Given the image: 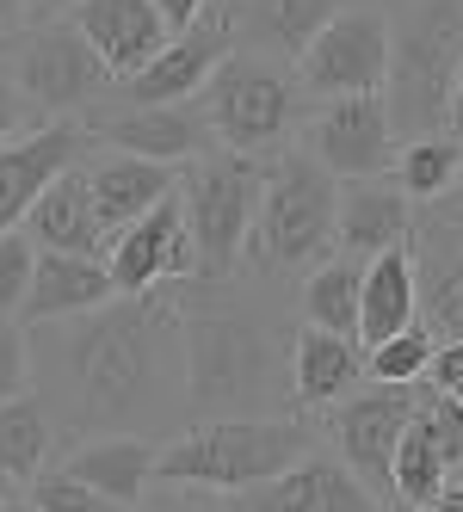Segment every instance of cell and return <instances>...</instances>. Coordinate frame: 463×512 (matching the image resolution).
Listing matches in <instances>:
<instances>
[{
	"label": "cell",
	"mask_w": 463,
	"mask_h": 512,
	"mask_svg": "<svg viewBox=\"0 0 463 512\" xmlns=\"http://www.w3.org/2000/svg\"><path fill=\"white\" fill-rule=\"evenodd\" d=\"M38 401L68 438H149L155 426H186V327H180V284L112 297L93 315L44 321L31 340Z\"/></svg>",
	"instance_id": "cell-1"
},
{
	"label": "cell",
	"mask_w": 463,
	"mask_h": 512,
	"mask_svg": "<svg viewBox=\"0 0 463 512\" xmlns=\"http://www.w3.org/2000/svg\"><path fill=\"white\" fill-rule=\"evenodd\" d=\"M186 426L192 420H266L291 408L297 327L278 309L272 278H186Z\"/></svg>",
	"instance_id": "cell-2"
},
{
	"label": "cell",
	"mask_w": 463,
	"mask_h": 512,
	"mask_svg": "<svg viewBox=\"0 0 463 512\" xmlns=\"http://www.w3.org/2000/svg\"><path fill=\"white\" fill-rule=\"evenodd\" d=\"M322 432L303 414H266V420H192L155 451V488H198V494H247L303 463Z\"/></svg>",
	"instance_id": "cell-3"
},
{
	"label": "cell",
	"mask_w": 463,
	"mask_h": 512,
	"mask_svg": "<svg viewBox=\"0 0 463 512\" xmlns=\"http://www.w3.org/2000/svg\"><path fill=\"white\" fill-rule=\"evenodd\" d=\"M457 68H463V0H402L389 13V81H383L396 149L420 136H445Z\"/></svg>",
	"instance_id": "cell-4"
},
{
	"label": "cell",
	"mask_w": 463,
	"mask_h": 512,
	"mask_svg": "<svg viewBox=\"0 0 463 512\" xmlns=\"http://www.w3.org/2000/svg\"><path fill=\"white\" fill-rule=\"evenodd\" d=\"M334 216H340V179H328L303 149L266 161V186L254 204L241 266L254 278H284L309 272L315 260L334 253Z\"/></svg>",
	"instance_id": "cell-5"
},
{
	"label": "cell",
	"mask_w": 463,
	"mask_h": 512,
	"mask_svg": "<svg viewBox=\"0 0 463 512\" xmlns=\"http://www.w3.org/2000/svg\"><path fill=\"white\" fill-rule=\"evenodd\" d=\"M198 112H204V130L217 149L247 155V161H272L291 142V130H303V93L284 62L229 50L217 62V75L198 87Z\"/></svg>",
	"instance_id": "cell-6"
},
{
	"label": "cell",
	"mask_w": 463,
	"mask_h": 512,
	"mask_svg": "<svg viewBox=\"0 0 463 512\" xmlns=\"http://www.w3.org/2000/svg\"><path fill=\"white\" fill-rule=\"evenodd\" d=\"M266 186V161H247L229 149H210L180 173V210H186V235L198 253V278H235L241 272V247L254 229V204Z\"/></svg>",
	"instance_id": "cell-7"
},
{
	"label": "cell",
	"mask_w": 463,
	"mask_h": 512,
	"mask_svg": "<svg viewBox=\"0 0 463 512\" xmlns=\"http://www.w3.org/2000/svg\"><path fill=\"white\" fill-rule=\"evenodd\" d=\"M414 395L420 383H359L322 420H309L315 432H328V457H340L371 500H389V463L414 420Z\"/></svg>",
	"instance_id": "cell-8"
},
{
	"label": "cell",
	"mask_w": 463,
	"mask_h": 512,
	"mask_svg": "<svg viewBox=\"0 0 463 512\" xmlns=\"http://www.w3.org/2000/svg\"><path fill=\"white\" fill-rule=\"evenodd\" d=\"M408 260H414V327H426L433 346L463 340V186H451L433 204H414Z\"/></svg>",
	"instance_id": "cell-9"
},
{
	"label": "cell",
	"mask_w": 463,
	"mask_h": 512,
	"mask_svg": "<svg viewBox=\"0 0 463 512\" xmlns=\"http://www.w3.org/2000/svg\"><path fill=\"white\" fill-rule=\"evenodd\" d=\"M291 75H297V93L315 99V105L383 93V81H389V13L359 7V0L340 7L322 25V38L291 62Z\"/></svg>",
	"instance_id": "cell-10"
},
{
	"label": "cell",
	"mask_w": 463,
	"mask_h": 512,
	"mask_svg": "<svg viewBox=\"0 0 463 512\" xmlns=\"http://www.w3.org/2000/svg\"><path fill=\"white\" fill-rule=\"evenodd\" d=\"M7 75L19 81V93L31 99V112L44 124L50 118H81L87 105H99L112 93V75L99 68V56L87 50V38L68 19L56 25H31L19 50H13V68Z\"/></svg>",
	"instance_id": "cell-11"
},
{
	"label": "cell",
	"mask_w": 463,
	"mask_h": 512,
	"mask_svg": "<svg viewBox=\"0 0 463 512\" xmlns=\"http://www.w3.org/2000/svg\"><path fill=\"white\" fill-rule=\"evenodd\" d=\"M303 155L322 167L328 179L365 186L396 167V130H389V105L383 93H359V99H322L303 118Z\"/></svg>",
	"instance_id": "cell-12"
},
{
	"label": "cell",
	"mask_w": 463,
	"mask_h": 512,
	"mask_svg": "<svg viewBox=\"0 0 463 512\" xmlns=\"http://www.w3.org/2000/svg\"><path fill=\"white\" fill-rule=\"evenodd\" d=\"M81 130H87V142H99V149H118V155L155 161V167L198 161V155L217 149L210 130H204L198 99H186V105H124V99L105 93L99 105L81 112Z\"/></svg>",
	"instance_id": "cell-13"
},
{
	"label": "cell",
	"mask_w": 463,
	"mask_h": 512,
	"mask_svg": "<svg viewBox=\"0 0 463 512\" xmlns=\"http://www.w3.org/2000/svg\"><path fill=\"white\" fill-rule=\"evenodd\" d=\"M105 278H112L118 297H142V290L198 278V253H192V235H186L180 186H173V198H161L149 216H136L124 235H112V247H105Z\"/></svg>",
	"instance_id": "cell-14"
},
{
	"label": "cell",
	"mask_w": 463,
	"mask_h": 512,
	"mask_svg": "<svg viewBox=\"0 0 463 512\" xmlns=\"http://www.w3.org/2000/svg\"><path fill=\"white\" fill-rule=\"evenodd\" d=\"M235 50V19L229 7H204V19L180 38H167V50L155 62H142L130 81L112 87V99L124 105H186L198 99V87L217 75V62Z\"/></svg>",
	"instance_id": "cell-15"
},
{
	"label": "cell",
	"mask_w": 463,
	"mask_h": 512,
	"mask_svg": "<svg viewBox=\"0 0 463 512\" xmlns=\"http://www.w3.org/2000/svg\"><path fill=\"white\" fill-rule=\"evenodd\" d=\"M87 149H93V142H87L81 118H50V124H38L31 136L7 142V149H0V235L19 229L25 210L38 204V192L50 186L56 173H68L75 161H87Z\"/></svg>",
	"instance_id": "cell-16"
},
{
	"label": "cell",
	"mask_w": 463,
	"mask_h": 512,
	"mask_svg": "<svg viewBox=\"0 0 463 512\" xmlns=\"http://www.w3.org/2000/svg\"><path fill=\"white\" fill-rule=\"evenodd\" d=\"M371 506L377 500L352 482L346 463L328 457L322 445H315L303 463H291L284 475H272V482L223 500V512H371Z\"/></svg>",
	"instance_id": "cell-17"
},
{
	"label": "cell",
	"mask_w": 463,
	"mask_h": 512,
	"mask_svg": "<svg viewBox=\"0 0 463 512\" xmlns=\"http://www.w3.org/2000/svg\"><path fill=\"white\" fill-rule=\"evenodd\" d=\"M68 25L87 38V50L99 56L105 75H112V87L130 81L142 62H155L173 38L149 0H81V7L68 13Z\"/></svg>",
	"instance_id": "cell-18"
},
{
	"label": "cell",
	"mask_w": 463,
	"mask_h": 512,
	"mask_svg": "<svg viewBox=\"0 0 463 512\" xmlns=\"http://www.w3.org/2000/svg\"><path fill=\"white\" fill-rule=\"evenodd\" d=\"M81 173H87L93 223H99L105 247H112V235H124L136 216H149L161 198H173V186H180V173H173V167L136 161V155H118V149H87Z\"/></svg>",
	"instance_id": "cell-19"
},
{
	"label": "cell",
	"mask_w": 463,
	"mask_h": 512,
	"mask_svg": "<svg viewBox=\"0 0 463 512\" xmlns=\"http://www.w3.org/2000/svg\"><path fill=\"white\" fill-rule=\"evenodd\" d=\"M340 7H352V0H241V7H229V19H235V50L291 68L315 38H322V25Z\"/></svg>",
	"instance_id": "cell-20"
},
{
	"label": "cell",
	"mask_w": 463,
	"mask_h": 512,
	"mask_svg": "<svg viewBox=\"0 0 463 512\" xmlns=\"http://www.w3.org/2000/svg\"><path fill=\"white\" fill-rule=\"evenodd\" d=\"M118 290L105 278V260L99 253H38V272H31V290H25V321L44 327V321H75V315H93L105 309Z\"/></svg>",
	"instance_id": "cell-21"
},
{
	"label": "cell",
	"mask_w": 463,
	"mask_h": 512,
	"mask_svg": "<svg viewBox=\"0 0 463 512\" xmlns=\"http://www.w3.org/2000/svg\"><path fill=\"white\" fill-rule=\"evenodd\" d=\"M359 383H365V352H359V340L297 327V346H291V408L303 420L328 414L334 401H346Z\"/></svg>",
	"instance_id": "cell-22"
},
{
	"label": "cell",
	"mask_w": 463,
	"mask_h": 512,
	"mask_svg": "<svg viewBox=\"0 0 463 512\" xmlns=\"http://www.w3.org/2000/svg\"><path fill=\"white\" fill-rule=\"evenodd\" d=\"M19 229L31 235V247H38V253H99V260H105V235L93 223V198H87L81 161L68 167V173H56L50 186L38 192V204L25 210Z\"/></svg>",
	"instance_id": "cell-23"
},
{
	"label": "cell",
	"mask_w": 463,
	"mask_h": 512,
	"mask_svg": "<svg viewBox=\"0 0 463 512\" xmlns=\"http://www.w3.org/2000/svg\"><path fill=\"white\" fill-rule=\"evenodd\" d=\"M408 229H414V204L396 192V186H377V179H365V186H352L340 198V216H334V253H346V260H377V253L389 247H408Z\"/></svg>",
	"instance_id": "cell-24"
},
{
	"label": "cell",
	"mask_w": 463,
	"mask_h": 512,
	"mask_svg": "<svg viewBox=\"0 0 463 512\" xmlns=\"http://www.w3.org/2000/svg\"><path fill=\"white\" fill-rule=\"evenodd\" d=\"M62 475H75V482H87L99 500H112L118 512H130L142 494L155 488V445H149V438H130V432L87 438V445L68 451Z\"/></svg>",
	"instance_id": "cell-25"
},
{
	"label": "cell",
	"mask_w": 463,
	"mask_h": 512,
	"mask_svg": "<svg viewBox=\"0 0 463 512\" xmlns=\"http://www.w3.org/2000/svg\"><path fill=\"white\" fill-rule=\"evenodd\" d=\"M402 327H414V260L408 247H389L377 260H365V278H359V352L383 346Z\"/></svg>",
	"instance_id": "cell-26"
},
{
	"label": "cell",
	"mask_w": 463,
	"mask_h": 512,
	"mask_svg": "<svg viewBox=\"0 0 463 512\" xmlns=\"http://www.w3.org/2000/svg\"><path fill=\"white\" fill-rule=\"evenodd\" d=\"M359 278L365 266L346 260V253H328V260H315L309 278H303V327L315 334H340V340H359Z\"/></svg>",
	"instance_id": "cell-27"
},
{
	"label": "cell",
	"mask_w": 463,
	"mask_h": 512,
	"mask_svg": "<svg viewBox=\"0 0 463 512\" xmlns=\"http://www.w3.org/2000/svg\"><path fill=\"white\" fill-rule=\"evenodd\" d=\"M50 457H56V426L44 414V401L25 389V395H13L7 408H0V475L25 488V482H38L50 469Z\"/></svg>",
	"instance_id": "cell-28"
},
{
	"label": "cell",
	"mask_w": 463,
	"mask_h": 512,
	"mask_svg": "<svg viewBox=\"0 0 463 512\" xmlns=\"http://www.w3.org/2000/svg\"><path fill=\"white\" fill-rule=\"evenodd\" d=\"M396 192L408 204H433L445 198L451 186H463V149L457 136H420V142H402L396 149Z\"/></svg>",
	"instance_id": "cell-29"
},
{
	"label": "cell",
	"mask_w": 463,
	"mask_h": 512,
	"mask_svg": "<svg viewBox=\"0 0 463 512\" xmlns=\"http://www.w3.org/2000/svg\"><path fill=\"white\" fill-rule=\"evenodd\" d=\"M451 482V469L439 463V451L420 438V426L408 420L402 432V445H396V463H389V500H402V506H426V500H439Z\"/></svg>",
	"instance_id": "cell-30"
},
{
	"label": "cell",
	"mask_w": 463,
	"mask_h": 512,
	"mask_svg": "<svg viewBox=\"0 0 463 512\" xmlns=\"http://www.w3.org/2000/svg\"><path fill=\"white\" fill-rule=\"evenodd\" d=\"M414 426H420L426 445L439 451V463L451 475H463V401L420 383V395H414Z\"/></svg>",
	"instance_id": "cell-31"
},
{
	"label": "cell",
	"mask_w": 463,
	"mask_h": 512,
	"mask_svg": "<svg viewBox=\"0 0 463 512\" xmlns=\"http://www.w3.org/2000/svg\"><path fill=\"white\" fill-rule=\"evenodd\" d=\"M426 364H433V334L426 327H402L383 346L365 352V377L371 383H426Z\"/></svg>",
	"instance_id": "cell-32"
},
{
	"label": "cell",
	"mask_w": 463,
	"mask_h": 512,
	"mask_svg": "<svg viewBox=\"0 0 463 512\" xmlns=\"http://www.w3.org/2000/svg\"><path fill=\"white\" fill-rule=\"evenodd\" d=\"M31 272H38V247H31L25 229H7L0 235V315L7 321H19V309H25Z\"/></svg>",
	"instance_id": "cell-33"
},
{
	"label": "cell",
	"mask_w": 463,
	"mask_h": 512,
	"mask_svg": "<svg viewBox=\"0 0 463 512\" xmlns=\"http://www.w3.org/2000/svg\"><path fill=\"white\" fill-rule=\"evenodd\" d=\"M31 512H118L112 500H99L87 482H75V475H62V469H44L38 482H31Z\"/></svg>",
	"instance_id": "cell-34"
},
{
	"label": "cell",
	"mask_w": 463,
	"mask_h": 512,
	"mask_svg": "<svg viewBox=\"0 0 463 512\" xmlns=\"http://www.w3.org/2000/svg\"><path fill=\"white\" fill-rule=\"evenodd\" d=\"M25 389H31V334H25V321L0 315V408Z\"/></svg>",
	"instance_id": "cell-35"
},
{
	"label": "cell",
	"mask_w": 463,
	"mask_h": 512,
	"mask_svg": "<svg viewBox=\"0 0 463 512\" xmlns=\"http://www.w3.org/2000/svg\"><path fill=\"white\" fill-rule=\"evenodd\" d=\"M31 124H44V118L31 112V99L19 93L13 75H0V149H7V142H19V136H31Z\"/></svg>",
	"instance_id": "cell-36"
},
{
	"label": "cell",
	"mask_w": 463,
	"mask_h": 512,
	"mask_svg": "<svg viewBox=\"0 0 463 512\" xmlns=\"http://www.w3.org/2000/svg\"><path fill=\"white\" fill-rule=\"evenodd\" d=\"M130 512H223V494H198V488H149Z\"/></svg>",
	"instance_id": "cell-37"
},
{
	"label": "cell",
	"mask_w": 463,
	"mask_h": 512,
	"mask_svg": "<svg viewBox=\"0 0 463 512\" xmlns=\"http://www.w3.org/2000/svg\"><path fill=\"white\" fill-rule=\"evenodd\" d=\"M426 389H439V395H457V401H463V340L433 346V364H426Z\"/></svg>",
	"instance_id": "cell-38"
},
{
	"label": "cell",
	"mask_w": 463,
	"mask_h": 512,
	"mask_svg": "<svg viewBox=\"0 0 463 512\" xmlns=\"http://www.w3.org/2000/svg\"><path fill=\"white\" fill-rule=\"evenodd\" d=\"M149 7L161 13V25L173 31V38H180V31H192V25L204 19V7H210V0H149Z\"/></svg>",
	"instance_id": "cell-39"
},
{
	"label": "cell",
	"mask_w": 463,
	"mask_h": 512,
	"mask_svg": "<svg viewBox=\"0 0 463 512\" xmlns=\"http://www.w3.org/2000/svg\"><path fill=\"white\" fill-rule=\"evenodd\" d=\"M81 0H25V31L31 25H56V19H68Z\"/></svg>",
	"instance_id": "cell-40"
},
{
	"label": "cell",
	"mask_w": 463,
	"mask_h": 512,
	"mask_svg": "<svg viewBox=\"0 0 463 512\" xmlns=\"http://www.w3.org/2000/svg\"><path fill=\"white\" fill-rule=\"evenodd\" d=\"M445 136L463 142V68H457V81H451V112H445Z\"/></svg>",
	"instance_id": "cell-41"
},
{
	"label": "cell",
	"mask_w": 463,
	"mask_h": 512,
	"mask_svg": "<svg viewBox=\"0 0 463 512\" xmlns=\"http://www.w3.org/2000/svg\"><path fill=\"white\" fill-rule=\"evenodd\" d=\"M19 25H25V0H0V38L19 31Z\"/></svg>",
	"instance_id": "cell-42"
},
{
	"label": "cell",
	"mask_w": 463,
	"mask_h": 512,
	"mask_svg": "<svg viewBox=\"0 0 463 512\" xmlns=\"http://www.w3.org/2000/svg\"><path fill=\"white\" fill-rule=\"evenodd\" d=\"M414 512H463V500H457V494H451V488H445V494H439V500H426V506H414Z\"/></svg>",
	"instance_id": "cell-43"
},
{
	"label": "cell",
	"mask_w": 463,
	"mask_h": 512,
	"mask_svg": "<svg viewBox=\"0 0 463 512\" xmlns=\"http://www.w3.org/2000/svg\"><path fill=\"white\" fill-rule=\"evenodd\" d=\"M7 500H19V482H7V475H0V506Z\"/></svg>",
	"instance_id": "cell-44"
},
{
	"label": "cell",
	"mask_w": 463,
	"mask_h": 512,
	"mask_svg": "<svg viewBox=\"0 0 463 512\" xmlns=\"http://www.w3.org/2000/svg\"><path fill=\"white\" fill-rule=\"evenodd\" d=\"M371 512H414V506H402V500H377Z\"/></svg>",
	"instance_id": "cell-45"
},
{
	"label": "cell",
	"mask_w": 463,
	"mask_h": 512,
	"mask_svg": "<svg viewBox=\"0 0 463 512\" xmlns=\"http://www.w3.org/2000/svg\"><path fill=\"white\" fill-rule=\"evenodd\" d=\"M359 7H377V13H389V7H402V0H359Z\"/></svg>",
	"instance_id": "cell-46"
},
{
	"label": "cell",
	"mask_w": 463,
	"mask_h": 512,
	"mask_svg": "<svg viewBox=\"0 0 463 512\" xmlns=\"http://www.w3.org/2000/svg\"><path fill=\"white\" fill-rule=\"evenodd\" d=\"M445 488H451V494H457V500H463V475H451V482H445Z\"/></svg>",
	"instance_id": "cell-47"
},
{
	"label": "cell",
	"mask_w": 463,
	"mask_h": 512,
	"mask_svg": "<svg viewBox=\"0 0 463 512\" xmlns=\"http://www.w3.org/2000/svg\"><path fill=\"white\" fill-rule=\"evenodd\" d=\"M0 512H31V506H25V500H7V506H0Z\"/></svg>",
	"instance_id": "cell-48"
},
{
	"label": "cell",
	"mask_w": 463,
	"mask_h": 512,
	"mask_svg": "<svg viewBox=\"0 0 463 512\" xmlns=\"http://www.w3.org/2000/svg\"><path fill=\"white\" fill-rule=\"evenodd\" d=\"M457 149H463V142H457Z\"/></svg>",
	"instance_id": "cell-49"
}]
</instances>
